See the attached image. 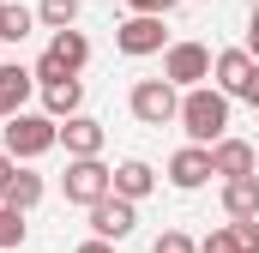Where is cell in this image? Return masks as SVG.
<instances>
[{
  "mask_svg": "<svg viewBox=\"0 0 259 253\" xmlns=\"http://www.w3.org/2000/svg\"><path fill=\"white\" fill-rule=\"evenodd\" d=\"M36 24H49V30H72V24H78V0H42V6H36Z\"/></svg>",
  "mask_w": 259,
  "mask_h": 253,
  "instance_id": "19",
  "label": "cell"
},
{
  "mask_svg": "<svg viewBox=\"0 0 259 253\" xmlns=\"http://www.w3.org/2000/svg\"><path fill=\"white\" fill-rule=\"evenodd\" d=\"M115 49L121 55H163V18H127L115 30Z\"/></svg>",
  "mask_w": 259,
  "mask_h": 253,
  "instance_id": "11",
  "label": "cell"
},
{
  "mask_svg": "<svg viewBox=\"0 0 259 253\" xmlns=\"http://www.w3.org/2000/svg\"><path fill=\"white\" fill-rule=\"evenodd\" d=\"M157 187V169L145 163V157H127L121 169H115V199H127V205H139L145 193Z\"/></svg>",
  "mask_w": 259,
  "mask_h": 253,
  "instance_id": "14",
  "label": "cell"
},
{
  "mask_svg": "<svg viewBox=\"0 0 259 253\" xmlns=\"http://www.w3.org/2000/svg\"><path fill=\"white\" fill-rule=\"evenodd\" d=\"M12 175H18V163H12V157H6V151H0V193L12 187Z\"/></svg>",
  "mask_w": 259,
  "mask_h": 253,
  "instance_id": "25",
  "label": "cell"
},
{
  "mask_svg": "<svg viewBox=\"0 0 259 253\" xmlns=\"http://www.w3.org/2000/svg\"><path fill=\"white\" fill-rule=\"evenodd\" d=\"M175 121H181V133H187L193 145L211 151L217 139H229V133H223V126H229V97H223V91H211V85H199V91L181 97V115H175Z\"/></svg>",
  "mask_w": 259,
  "mask_h": 253,
  "instance_id": "1",
  "label": "cell"
},
{
  "mask_svg": "<svg viewBox=\"0 0 259 253\" xmlns=\"http://www.w3.org/2000/svg\"><path fill=\"white\" fill-rule=\"evenodd\" d=\"M253 18H259V6H253Z\"/></svg>",
  "mask_w": 259,
  "mask_h": 253,
  "instance_id": "29",
  "label": "cell"
},
{
  "mask_svg": "<svg viewBox=\"0 0 259 253\" xmlns=\"http://www.w3.org/2000/svg\"><path fill=\"white\" fill-rule=\"evenodd\" d=\"M61 145H66V157H97L103 151V121H91V115L61 121Z\"/></svg>",
  "mask_w": 259,
  "mask_h": 253,
  "instance_id": "13",
  "label": "cell"
},
{
  "mask_svg": "<svg viewBox=\"0 0 259 253\" xmlns=\"http://www.w3.org/2000/svg\"><path fill=\"white\" fill-rule=\"evenodd\" d=\"M151 253H199L193 241H187V235H181V229H163V235H157V247Z\"/></svg>",
  "mask_w": 259,
  "mask_h": 253,
  "instance_id": "22",
  "label": "cell"
},
{
  "mask_svg": "<svg viewBox=\"0 0 259 253\" xmlns=\"http://www.w3.org/2000/svg\"><path fill=\"white\" fill-rule=\"evenodd\" d=\"M30 30H36V12L18 6V0H6V6H0V43H24Z\"/></svg>",
  "mask_w": 259,
  "mask_h": 253,
  "instance_id": "17",
  "label": "cell"
},
{
  "mask_svg": "<svg viewBox=\"0 0 259 253\" xmlns=\"http://www.w3.org/2000/svg\"><path fill=\"white\" fill-rule=\"evenodd\" d=\"M247 55H253V61H259V18H253V24H247Z\"/></svg>",
  "mask_w": 259,
  "mask_h": 253,
  "instance_id": "27",
  "label": "cell"
},
{
  "mask_svg": "<svg viewBox=\"0 0 259 253\" xmlns=\"http://www.w3.org/2000/svg\"><path fill=\"white\" fill-rule=\"evenodd\" d=\"M127 103H133V115H139L145 126H169L175 115H181V91H175L169 78H139Z\"/></svg>",
  "mask_w": 259,
  "mask_h": 253,
  "instance_id": "6",
  "label": "cell"
},
{
  "mask_svg": "<svg viewBox=\"0 0 259 253\" xmlns=\"http://www.w3.org/2000/svg\"><path fill=\"white\" fill-rule=\"evenodd\" d=\"M78 253H115V241H97V235H91V241H84Z\"/></svg>",
  "mask_w": 259,
  "mask_h": 253,
  "instance_id": "26",
  "label": "cell"
},
{
  "mask_svg": "<svg viewBox=\"0 0 259 253\" xmlns=\"http://www.w3.org/2000/svg\"><path fill=\"white\" fill-rule=\"evenodd\" d=\"M42 103H49V121H72L78 103H84V85L78 78H55V85H42Z\"/></svg>",
  "mask_w": 259,
  "mask_h": 253,
  "instance_id": "16",
  "label": "cell"
},
{
  "mask_svg": "<svg viewBox=\"0 0 259 253\" xmlns=\"http://www.w3.org/2000/svg\"><path fill=\"white\" fill-rule=\"evenodd\" d=\"M211 78H217L223 97H247V103H253V91H259V61L247 55V49H223V55L211 61Z\"/></svg>",
  "mask_w": 259,
  "mask_h": 253,
  "instance_id": "7",
  "label": "cell"
},
{
  "mask_svg": "<svg viewBox=\"0 0 259 253\" xmlns=\"http://www.w3.org/2000/svg\"><path fill=\"white\" fill-rule=\"evenodd\" d=\"M211 175H223V181L259 175V151L247 139H217V145H211Z\"/></svg>",
  "mask_w": 259,
  "mask_h": 253,
  "instance_id": "9",
  "label": "cell"
},
{
  "mask_svg": "<svg viewBox=\"0 0 259 253\" xmlns=\"http://www.w3.org/2000/svg\"><path fill=\"white\" fill-rule=\"evenodd\" d=\"M253 109H259V91H253Z\"/></svg>",
  "mask_w": 259,
  "mask_h": 253,
  "instance_id": "28",
  "label": "cell"
},
{
  "mask_svg": "<svg viewBox=\"0 0 259 253\" xmlns=\"http://www.w3.org/2000/svg\"><path fill=\"white\" fill-rule=\"evenodd\" d=\"M0 6H6V0H0Z\"/></svg>",
  "mask_w": 259,
  "mask_h": 253,
  "instance_id": "30",
  "label": "cell"
},
{
  "mask_svg": "<svg viewBox=\"0 0 259 253\" xmlns=\"http://www.w3.org/2000/svg\"><path fill=\"white\" fill-rule=\"evenodd\" d=\"M163 78H169L175 91H199V85L211 78V49H205V43H169V49H163Z\"/></svg>",
  "mask_w": 259,
  "mask_h": 253,
  "instance_id": "5",
  "label": "cell"
},
{
  "mask_svg": "<svg viewBox=\"0 0 259 253\" xmlns=\"http://www.w3.org/2000/svg\"><path fill=\"white\" fill-rule=\"evenodd\" d=\"M36 199H42V175H30V169H18V175H12V187L0 193V205H12V211H30Z\"/></svg>",
  "mask_w": 259,
  "mask_h": 253,
  "instance_id": "18",
  "label": "cell"
},
{
  "mask_svg": "<svg viewBox=\"0 0 259 253\" xmlns=\"http://www.w3.org/2000/svg\"><path fill=\"white\" fill-rule=\"evenodd\" d=\"M61 187H66L72 205H84V211H91V205H103V199L115 193V169H109L103 157H72V163H66V175H61Z\"/></svg>",
  "mask_w": 259,
  "mask_h": 253,
  "instance_id": "4",
  "label": "cell"
},
{
  "mask_svg": "<svg viewBox=\"0 0 259 253\" xmlns=\"http://www.w3.org/2000/svg\"><path fill=\"white\" fill-rule=\"evenodd\" d=\"M199 253H241L235 247V229H211V235L199 241Z\"/></svg>",
  "mask_w": 259,
  "mask_h": 253,
  "instance_id": "21",
  "label": "cell"
},
{
  "mask_svg": "<svg viewBox=\"0 0 259 253\" xmlns=\"http://www.w3.org/2000/svg\"><path fill=\"white\" fill-rule=\"evenodd\" d=\"M61 145V121H49V115H12L6 121V157L12 163H30V157H42V151H55Z\"/></svg>",
  "mask_w": 259,
  "mask_h": 253,
  "instance_id": "3",
  "label": "cell"
},
{
  "mask_svg": "<svg viewBox=\"0 0 259 253\" xmlns=\"http://www.w3.org/2000/svg\"><path fill=\"white\" fill-rule=\"evenodd\" d=\"M30 91H36V72H30V66H18V61H6V66H0V121L24 115Z\"/></svg>",
  "mask_w": 259,
  "mask_h": 253,
  "instance_id": "10",
  "label": "cell"
},
{
  "mask_svg": "<svg viewBox=\"0 0 259 253\" xmlns=\"http://www.w3.org/2000/svg\"><path fill=\"white\" fill-rule=\"evenodd\" d=\"M235 229V247L241 253H259V223H229Z\"/></svg>",
  "mask_w": 259,
  "mask_h": 253,
  "instance_id": "24",
  "label": "cell"
},
{
  "mask_svg": "<svg viewBox=\"0 0 259 253\" xmlns=\"http://www.w3.org/2000/svg\"><path fill=\"white\" fill-rule=\"evenodd\" d=\"M223 211H229L235 223H259V175L223 181Z\"/></svg>",
  "mask_w": 259,
  "mask_h": 253,
  "instance_id": "15",
  "label": "cell"
},
{
  "mask_svg": "<svg viewBox=\"0 0 259 253\" xmlns=\"http://www.w3.org/2000/svg\"><path fill=\"white\" fill-rule=\"evenodd\" d=\"M133 6V18H163V12H175L181 0H127Z\"/></svg>",
  "mask_w": 259,
  "mask_h": 253,
  "instance_id": "23",
  "label": "cell"
},
{
  "mask_svg": "<svg viewBox=\"0 0 259 253\" xmlns=\"http://www.w3.org/2000/svg\"><path fill=\"white\" fill-rule=\"evenodd\" d=\"M84 61H91L84 30H55V36H49V49H42V61L30 66V72H36V85H55V78H78Z\"/></svg>",
  "mask_w": 259,
  "mask_h": 253,
  "instance_id": "2",
  "label": "cell"
},
{
  "mask_svg": "<svg viewBox=\"0 0 259 253\" xmlns=\"http://www.w3.org/2000/svg\"><path fill=\"white\" fill-rule=\"evenodd\" d=\"M133 223H139V205H127V199H103V205H91V235L97 241H127Z\"/></svg>",
  "mask_w": 259,
  "mask_h": 253,
  "instance_id": "8",
  "label": "cell"
},
{
  "mask_svg": "<svg viewBox=\"0 0 259 253\" xmlns=\"http://www.w3.org/2000/svg\"><path fill=\"white\" fill-rule=\"evenodd\" d=\"M169 181H175L181 193L205 187V181H211V151H205V145H187V151H175V157H169Z\"/></svg>",
  "mask_w": 259,
  "mask_h": 253,
  "instance_id": "12",
  "label": "cell"
},
{
  "mask_svg": "<svg viewBox=\"0 0 259 253\" xmlns=\"http://www.w3.org/2000/svg\"><path fill=\"white\" fill-rule=\"evenodd\" d=\"M24 229H30V223H24V211L0 205V253H6V247H18V241H24Z\"/></svg>",
  "mask_w": 259,
  "mask_h": 253,
  "instance_id": "20",
  "label": "cell"
}]
</instances>
